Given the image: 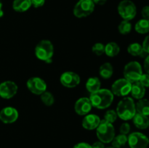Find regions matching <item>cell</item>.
<instances>
[{
    "instance_id": "27",
    "label": "cell",
    "mask_w": 149,
    "mask_h": 148,
    "mask_svg": "<svg viewBox=\"0 0 149 148\" xmlns=\"http://www.w3.org/2000/svg\"><path fill=\"white\" fill-rule=\"evenodd\" d=\"M40 96L41 100L44 103V104H45L46 106H51L54 104L55 98H54L53 94L49 91H45Z\"/></svg>"
},
{
    "instance_id": "9",
    "label": "cell",
    "mask_w": 149,
    "mask_h": 148,
    "mask_svg": "<svg viewBox=\"0 0 149 148\" xmlns=\"http://www.w3.org/2000/svg\"><path fill=\"white\" fill-rule=\"evenodd\" d=\"M127 142L130 148H147L149 139L141 132H133L127 137Z\"/></svg>"
},
{
    "instance_id": "15",
    "label": "cell",
    "mask_w": 149,
    "mask_h": 148,
    "mask_svg": "<svg viewBox=\"0 0 149 148\" xmlns=\"http://www.w3.org/2000/svg\"><path fill=\"white\" fill-rule=\"evenodd\" d=\"M100 118L95 114H87L84 116L82 120L83 128L87 130H93L96 129L100 123Z\"/></svg>"
},
{
    "instance_id": "37",
    "label": "cell",
    "mask_w": 149,
    "mask_h": 148,
    "mask_svg": "<svg viewBox=\"0 0 149 148\" xmlns=\"http://www.w3.org/2000/svg\"><path fill=\"white\" fill-rule=\"evenodd\" d=\"M91 147L92 148H105L104 143H103V142H100V141L95 142Z\"/></svg>"
},
{
    "instance_id": "36",
    "label": "cell",
    "mask_w": 149,
    "mask_h": 148,
    "mask_svg": "<svg viewBox=\"0 0 149 148\" xmlns=\"http://www.w3.org/2000/svg\"><path fill=\"white\" fill-rule=\"evenodd\" d=\"M144 70L146 72V73L149 74V55H147L145 58V60H144V64H143Z\"/></svg>"
},
{
    "instance_id": "35",
    "label": "cell",
    "mask_w": 149,
    "mask_h": 148,
    "mask_svg": "<svg viewBox=\"0 0 149 148\" xmlns=\"http://www.w3.org/2000/svg\"><path fill=\"white\" fill-rule=\"evenodd\" d=\"M73 148H92L91 145L86 142H80L77 144Z\"/></svg>"
},
{
    "instance_id": "24",
    "label": "cell",
    "mask_w": 149,
    "mask_h": 148,
    "mask_svg": "<svg viewBox=\"0 0 149 148\" xmlns=\"http://www.w3.org/2000/svg\"><path fill=\"white\" fill-rule=\"evenodd\" d=\"M127 52L130 55L132 56H142L143 54L146 53L143 52L142 45L139 43H132L128 46Z\"/></svg>"
},
{
    "instance_id": "13",
    "label": "cell",
    "mask_w": 149,
    "mask_h": 148,
    "mask_svg": "<svg viewBox=\"0 0 149 148\" xmlns=\"http://www.w3.org/2000/svg\"><path fill=\"white\" fill-rule=\"evenodd\" d=\"M18 111L13 107H4L0 111V120L6 124L15 123L18 118Z\"/></svg>"
},
{
    "instance_id": "16",
    "label": "cell",
    "mask_w": 149,
    "mask_h": 148,
    "mask_svg": "<svg viewBox=\"0 0 149 148\" xmlns=\"http://www.w3.org/2000/svg\"><path fill=\"white\" fill-rule=\"evenodd\" d=\"M132 121L134 125L141 130H144L149 127V118L148 116L136 113L135 116L132 118Z\"/></svg>"
},
{
    "instance_id": "18",
    "label": "cell",
    "mask_w": 149,
    "mask_h": 148,
    "mask_svg": "<svg viewBox=\"0 0 149 148\" xmlns=\"http://www.w3.org/2000/svg\"><path fill=\"white\" fill-rule=\"evenodd\" d=\"M85 86L87 91L90 94H93V93L100 89L101 82H100V81L97 77H90V78H88L87 82H86Z\"/></svg>"
},
{
    "instance_id": "32",
    "label": "cell",
    "mask_w": 149,
    "mask_h": 148,
    "mask_svg": "<svg viewBox=\"0 0 149 148\" xmlns=\"http://www.w3.org/2000/svg\"><path fill=\"white\" fill-rule=\"evenodd\" d=\"M142 47L143 49V52L149 55V35L146 36L145 39L143 42Z\"/></svg>"
},
{
    "instance_id": "26",
    "label": "cell",
    "mask_w": 149,
    "mask_h": 148,
    "mask_svg": "<svg viewBox=\"0 0 149 148\" xmlns=\"http://www.w3.org/2000/svg\"><path fill=\"white\" fill-rule=\"evenodd\" d=\"M119 32L122 35H127L130 33L132 30V24L128 20H125L121 22L118 26Z\"/></svg>"
},
{
    "instance_id": "17",
    "label": "cell",
    "mask_w": 149,
    "mask_h": 148,
    "mask_svg": "<svg viewBox=\"0 0 149 148\" xmlns=\"http://www.w3.org/2000/svg\"><path fill=\"white\" fill-rule=\"evenodd\" d=\"M130 94L133 98L136 100H141L144 97L146 94V88L139 82L132 83V88H131Z\"/></svg>"
},
{
    "instance_id": "6",
    "label": "cell",
    "mask_w": 149,
    "mask_h": 148,
    "mask_svg": "<svg viewBox=\"0 0 149 148\" xmlns=\"http://www.w3.org/2000/svg\"><path fill=\"white\" fill-rule=\"evenodd\" d=\"M118 12L124 20L130 21L136 16V6L130 0H122L118 5Z\"/></svg>"
},
{
    "instance_id": "40",
    "label": "cell",
    "mask_w": 149,
    "mask_h": 148,
    "mask_svg": "<svg viewBox=\"0 0 149 148\" xmlns=\"http://www.w3.org/2000/svg\"><path fill=\"white\" fill-rule=\"evenodd\" d=\"M1 8H2V3H1V0H0V10H1Z\"/></svg>"
},
{
    "instance_id": "12",
    "label": "cell",
    "mask_w": 149,
    "mask_h": 148,
    "mask_svg": "<svg viewBox=\"0 0 149 148\" xmlns=\"http://www.w3.org/2000/svg\"><path fill=\"white\" fill-rule=\"evenodd\" d=\"M17 85L13 81H4L0 84V97L5 100H10L17 94Z\"/></svg>"
},
{
    "instance_id": "25",
    "label": "cell",
    "mask_w": 149,
    "mask_h": 148,
    "mask_svg": "<svg viewBox=\"0 0 149 148\" xmlns=\"http://www.w3.org/2000/svg\"><path fill=\"white\" fill-rule=\"evenodd\" d=\"M111 142L112 146L114 148H121L122 147L125 146L127 142V135L120 133L118 136H114Z\"/></svg>"
},
{
    "instance_id": "22",
    "label": "cell",
    "mask_w": 149,
    "mask_h": 148,
    "mask_svg": "<svg viewBox=\"0 0 149 148\" xmlns=\"http://www.w3.org/2000/svg\"><path fill=\"white\" fill-rule=\"evenodd\" d=\"M120 47L116 42H109L105 45V53L110 57H113L119 55Z\"/></svg>"
},
{
    "instance_id": "38",
    "label": "cell",
    "mask_w": 149,
    "mask_h": 148,
    "mask_svg": "<svg viewBox=\"0 0 149 148\" xmlns=\"http://www.w3.org/2000/svg\"><path fill=\"white\" fill-rule=\"evenodd\" d=\"M93 2L94 3L95 5V4H98V5H103L106 3L107 0H92Z\"/></svg>"
},
{
    "instance_id": "21",
    "label": "cell",
    "mask_w": 149,
    "mask_h": 148,
    "mask_svg": "<svg viewBox=\"0 0 149 148\" xmlns=\"http://www.w3.org/2000/svg\"><path fill=\"white\" fill-rule=\"evenodd\" d=\"M113 66L109 62H105L102 64L99 69V74L104 79H109L113 75Z\"/></svg>"
},
{
    "instance_id": "3",
    "label": "cell",
    "mask_w": 149,
    "mask_h": 148,
    "mask_svg": "<svg viewBox=\"0 0 149 148\" xmlns=\"http://www.w3.org/2000/svg\"><path fill=\"white\" fill-rule=\"evenodd\" d=\"M54 54V46L52 42L47 39L40 41L35 47V55L39 59L51 63Z\"/></svg>"
},
{
    "instance_id": "19",
    "label": "cell",
    "mask_w": 149,
    "mask_h": 148,
    "mask_svg": "<svg viewBox=\"0 0 149 148\" xmlns=\"http://www.w3.org/2000/svg\"><path fill=\"white\" fill-rule=\"evenodd\" d=\"M31 6V0H14L13 7L15 11L23 12L29 10Z\"/></svg>"
},
{
    "instance_id": "14",
    "label": "cell",
    "mask_w": 149,
    "mask_h": 148,
    "mask_svg": "<svg viewBox=\"0 0 149 148\" xmlns=\"http://www.w3.org/2000/svg\"><path fill=\"white\" fill-rule=\"evenodd\" d=\"M92 103L90 98L81 97L74 104V110L79 115H86L89 114L92 110Z\"/></svg>"
},
{
    "instance_id": "29",
    "label": "cell",
    "mask_w": 149,
    "mask_h": 148,
    "mask_svg": "<svg viewBox=\"0 0 149 148\" xmlns=\"http://www.w3.org/2000/svg\"><path fill=\"white\" fill-rule=\"evenodd\" d=\"M92 51L97 56H100L105 53V45L102 43H96L92 47Z\"/></svg>"
},
{
    "instance_id": "30",
    "label": "cell",
    "mask_w": 149,
    "mask_h": 148,
    "mask_svg": "<svg viewBox=\"0 0 149 148\" xmlns=\"http://www.w3.org/2000/svg\"><path fill=\"white\" fill-rule=\"evenodd\" d=\"M119 131H120V133H122V134H128L130 133V125L128 123H127V122L123 123L120 126Z\"/></svg>"
},
{
    "instance_id": "2",
    "label": "cell",
    "mask_w": 149,
    "mask_h": 148,
    "mask_svg": "<svg viewBox=\"0 0 149 148\" xmlns=\"http://www.w3.org/2000/svg\"><path fill=\"white\" fill-rule=\"evenodd\" d=\"M117 115L123 120H130L136 114L135 103L132 97H125L118 103L116 110Z\"/></svg>"
},
{
    "instance_id": "33",
    "label": "cell",
    "mask_w": 149,
    "mask_h": 148,
    "mask_svg": "<svg viewBox=\"0 0 149 148\" xmlns=\"http://www.w3.org/2000/svg\"><path fill=\"white\" fill-rule=\"evenodd\" d=\"M141 15L146 20H149V5L145 6L141 10Z\"/></svg>"
},
{
    "instance_id": "31",
    "label": "cell",
    "mask_w": 149,
    "mask_h": 148,
    "mask_svg": "<svg viewBox=\"0 0 149 148\" xmlns=\"http://www.w3.org/2000/svg\"><path fill=\"white\" fill-rule=\"evenodd\" d=\"M139 82L145 88H148L149 87V74L148 73H143L141 75V78L139 80Z\"/></svg>"
},
{
    "instance_id": "11",
    "label": "cell",
    "mask_w": 149,
    "mask_h": 148,
    "mask_svg": "<svg viewBox=\"0 0 149 148\" xmlns=\"http://www.w3.org/2000/svg\"><path fill=\"white\" fill-rule=\"evenodd\" d=\"M60 81L63 86L72 89L77 87L80 84L81 78L77 73L73 71H66L61 74Z\"/></svg>"
},
{
    "instance_id": "4",
    "label": "cell",
    "mask_w": 149,
    "mask_h": 148,
    "mask_svg": "<svg viewBox=\"0 0 149 148\" xmlns=\"http://www.w3.org/2000/svg\"><path fill=\"white\" fill-rule=\"evenodd\" d=\"M97 138L103 143L111 142L115 136V129L112 123L105 120H100V124L96 129Z\"/></svg>"
},
{
    "instance_id": "8",
    "label": "cell",
    "mask_w": 149,
    "mask_h": 148,
    "mask_svg": "<svg viewBox=\"0 0 149 148\" xmlns=\"http://www.w3.org/2000/svg\"><path fill=\"white\" fill-rule=\"evenodd\" d=\"M132 84L125 78H119L113 82L111 86V92L118 97H126L130 93Z\"/></svg>"
},
{
    "instance_id": "20",
    "label": "cell",
    "mask_w": 149,
    "mask_h": 148,
    "mask_svg": "<svg viewBox=\"0 0 149 148\" xmlns=\"http://www.w3.org/2000/svg\"><path fill=\"white\" fill-rule=\"evenodd\" d=\"M136 113L144 115H149V100L147 99H141L135 104Z\"/></svg>"
},
{
    "instance_id": "39",
    "label": "cell",
    "mask_w": 149,
    "mask_h": 148,
    "mask_svg": "<svg viewBox=\"0 0 149 148\" xmlns=\"http://www.w3.org/2000/svg\"><path fill=\"white\" fill-rule=\"evenodd\" d=\"M4 15V12L2 11V10H0V17H1Z\"/></svg>"
},
{
    "instance_id": "28",
    "label": "cell",
    "mask_w": 149,
    "mask_h": 148,
    "mask_svg": "<svg viewBox=\"0 0 149 148\" xmlns=\"http://www.w3.org/2000/svg\"><path fill=\"white\" fill-rule=\"evenodd\" d=\"M118 115L116 110H109L106 112L104 115V120H106L109 123L113 124L117 119Z\"/></svg>"
},
{
    "instance_id": "34",
    "label": "cell",
    "mask_w": 149,
    "mask_h": 148,
    "mask_svg": "<svg viewBox=\"0 0 149 148\" xmlns=\"http://www.w3.org/2000/svg\"><path fill=\"white\" fill-rule=\"evenodd\" d=\"M31 5L36 8H38L42 7L45 4V0H31Z\"/></svg>"
},
{
    "instance_id": "7",
    "label": "cell",
    "mask_w": 149,
    "mask_h": 148,
    "mask_svg": "<svg viewBox=\"0 0 149 148\" xmlns=\"http://www.w3.org/2000/svg\"><path fill=\"white\" fill-rule=\"evenodd\" d=\"M95 10V4L92 0H79L74 6L73 12L75 17L83 18L91 15Z\"/></svg>"
},
{
    "instance_id": "10",
    "label": "cell",
    "mask_w": 149,
    "mask_h": 148,
    "mask_svg": "<svg viewBox=\"0 0 149 148\" xmlns=\"http://www.w3.org/2000/svg\"><path fill=\"white\" fill-rule=\"evenodd\" d=\"M27 88L32 94L36 95H41L47 91V84L43 79L39 77H32L26 82Z\"/></svg>"
},
{
    "instance_id": "1",
    "label": "cell",
    "mask_w": 149,
    "mask_h": 148,
    "mask_svg": "<svg viewBox=\"0 0 149 148\" xmlns=\"http://www.w3.org/2000/svg\"><path fill=\"white\" fill-rule=\"evenodd\" d=\"M113 94L111 91L107 89H100L98 91L91 94L90 97L93 107L99 110L106 109L113 101Z\"/></svg>"
},
{
    "instance_id": "5",
    "label": "cell",
    "mask_w": 149,
    "mask_h": 148,
    "mask_svg": "<svg viewBox=\"0 0 149 148\" xmlns=\"http://www.w3.org/2000/svg\"><path fill=\"white\" fill-rule=\"evenodd\" d=\"M123 73L124 78L131 84L139 81L143 75L142 66L137 61H131L125 66Z\"/></svg>"
},
{
    "instance_id": "41",
    "label": "cell",
    "mask_w": 149,
    "mask_h": 148,
    "mask_svg": "<svg viewBox=\"0 0 149 148\" xmlns=\"http://www.w3.org/2000/svg\"><path fill=\"white\" fill-rule=\"evenodd\" d=\"M107 148H114L113 147H107Z\"/></svg>"
},
{
    "instance_id": "23",
    "label": "cell",
    "mask_w": 149,
    "mask_h": 148,
    "mask_svg": "<svg viewBox=\"0 0 149 148\" xmlns=\"http://www.w3.org/2000/svg\"><path fill=\"white\" fill-rule=\"evenodd\" d=\"M135 30L140 34L149 33V20L143 18L138 20L135 26Z\"/></svg>"
}]
</instances>
